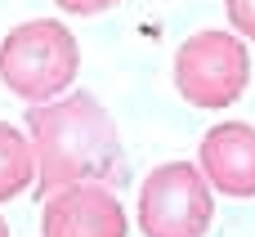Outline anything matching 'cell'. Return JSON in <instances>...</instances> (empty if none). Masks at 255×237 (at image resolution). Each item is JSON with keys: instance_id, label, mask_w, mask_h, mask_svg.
<instances>
[{"instance_id": "obj_1", "label": "cell", "mask_w": 255, "mask_h": 237, "mask_svg": "<svg viewBox=\"0 0 255 237\" xmlns=\"http://www.w3.org/2000/svg\"><path fill=\"white\" fill-rule=\"evenodd\" d=\"M27 143L36 161V193L49 197L67 184H126V152L112 112L90 94L72 90L27 108Z\"/></svg>"}, {"instance_id": "obj_2", "label": "cell", "mask_w": 255, "mask_h": 237, "mask_svg": "<svg viewBox=\"0 0 255 237\" xmlns=\"http://www.w3.org/2000/svg\"><path fill=\"white\" fill-rule=\"evenodd\" d=\"M81 72V45L67 22L58 18H31L18 22L0 40V81L22 103H49L58 99Z\"/></svg>"}, {"instance_id": "obj_3", "label": "cell", "mask_w": 255, "mask_h": 237, "mask_svg": "<svg viewBox=\"0 0 255 237\" xmlns=\"http://www.w3.org/2000/svg\"><path fill=\"white\" fill-rule=\"evenodd\" d=\"M251 85V54L242 36L197 31L175 54V90L193 108H233Z\"/></svg>"}, {"instance_id": "obj_4", "label": "cell", "mask_w": 255, "mask_h": 237, "mask_svg": "<svg viewBox=\"0 0 255 237\" xmlns=\"http://www.w3.org/2000/svg\"><path fill=\"white\" fill-rule=\"evenodd\" d=\"M215 220L211 184L188 161L157 166L139 188V229L143 237H206Z\"/></svg>"}, {"instance_id": "obj_5", "label": "cell", "mask_w": 255, "mask_h": 237, "mask_svg": "<svg viewBox=\"0 0 255 237\" xmlns=\"http://www.w3.org/2000/svg\"><path fill=\"white\" fill-rule=\"evenodd\" d=\"M40 237H126V211L108 184H67L45 197Z\"/></svg>"}, {"instance_id": "obj_6", "label": "cell", "mask_w": 255, "mask_h": 237, "mask_svg": "<svg viewBox=\"0 0 255 237\" xmlns=\"http://www.w3.org/2000/svg\"><path fill=\"white\" fill-rule=\"evenodd\" d=\"M202 175L224 197H255V125L220 121L202 134Z\"/></svg>"}, {"instance_id": "obj_7", "label": "cell", "mask_w": 255, "mask_h": 237, "mask_svg": "<svg viewBox=\"0 0 255 237\" xmlns=\"http://www.w3.org/2000/svg\"><path fill=\"white\" fill-rule=\"evenodd\" d=\"M31 184H36L31 143L22 139V130H13L9 121H0V202L22 197Z\"/></svg>"}, {"instance_id": "obj_8", "label": "cell", "mask_w": 255, "mask_h": 237, "mask_svg": "<svg viewBox=\"0 0 255 237\" xmlns=\"http://www.w3.org/2000/svg\"><path fill=\"white\" fill-rule=\"evenodd\" d=\"M224 4H229V22L255 40V0H224Z\"/></svg>"}, {"instance_id": "obj_9", "label": "cell", "mask_w": 255, "mask_h": 237, "mask_svg": "<svg viewBox=\"0 0 255 237\" xmlns=\"http://www.w3.org/2000/svg\"><path fill=\"white\" fill-rule=\"evenodd\" d=\"M63 13H81V18H90V13H103V9H112V4H121V0H54Z\"/></svg>"}, {"instance_id": "obj_10", "label": "cell", "mask_w": 255, "mask_h": 237, "mask_svg": "<svg viewBox=\"0 0 255 237\" xmlns=\"http://www.w3.org/2000/svg\"><path fill=\"white\" fill-rule=\"evenodd\" d=\"M0 237H9V224H4V215H0Z\"/></svg>"}]
</instances>
